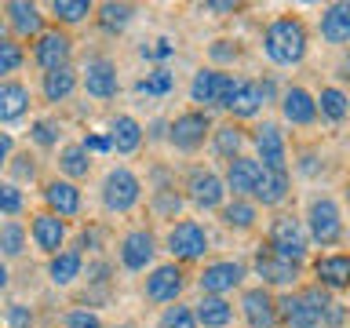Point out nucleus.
Wrapping results in <instances>:
<instances>
[{
	"instance_id": "obj_1",
	"label": "nucleus",
	"mask_w": 350,
	"mask_h": 328,
	"mask_svg": "<svg viewBox=\"0 0 350 328\" xmlns=\"http://www.w3.org/2000/svg\"><path fill=\"white\" fill-rule=\"evenodd\" d=\"M259 48L267 55L270 66L278 70H295V66L306 62L310 55V29L299 15H273L267 26H262Z\"/></svg>"
},
{
	"instance_id": "obj_2",
	"label": "nucleus",
	"mask_w": 350,
	"mask_h": 328,
	"mask_svg": "<svg viewBox=\"0 0 350 328\" xmlns=\"http://www.w3.org/2000/svg\"><path fill=\"white\" fill-rule=\"evenodd\" d=\"M332 299L336 295L314 281L292 292H278V328H321V317Z\"/></svg>"
},
{
	"instance_id": "obj_3",
	"label": "nucleus",
	"mask_w": 350,
	"mask_h": 328,
	"mask_svg": "<svg viewBox=\"0 0 350 328\" xmlns=\"http://www.w3.org/2000/svg\"><path fill=\"white\" fill-rule=\"evenodd\" d=\"M299 223L306 230L310 248H339L347 237V219H343V204L332 193H317L306 201V212L299 215Z\"/></svg>"
},
{
	"instance_id": "obj_4",
	"label": "nucleus",
	"mask_w": 350,
	"mask_h": 328,
	"mask_svg": "<svg viewBox=\"0 0 350 328\" xmlns=\"http://www.w3.org/2000/svg\"><path fill=\"white\" fill-rule=\"evenodd\" d=\"M142 197H146V182L128 164H113L98 182V204L106 215H131L142 204Z\"/></svg>"
},
{
	"instance_id": "obj_5",
	"label": "nucleus",
	"mask_w": 350,
	"mask_h": 328,
	"mask_svg": "<svg viewBox=\"0 0 350 328\" xmlns=\"http://www.w3.org/2000/svg\"><path fill=\"white\" fill-rule=\"evenodd\" d=\"M161 251H168V259L179 262V266L204 262L208 251H212V234L201 219H175L161 237Z\"/></svg>"
},
{
	"instance_id": "obj_6",
	"label": "nucleus",
	"mask_w": 350,
	"mask_h": 328,
	"mask_svg": "<svg viewBox=\"0 0 350 328\" xmlns=\"http://www.w3.org/2000/svg\"><path fill=\"white\" fill-rule=\"evenodd\" d=\"M262 245H267L273 256H281L288 262H299V266L310 262V241H306V230L299 223V215H292V212H273L270 215Z\"/></svg>"
},
{
	"instance_id": "obj_7",
	"label": "nucleus",
	"mask_w": 350,
	"mask_h": 328,
	"mask_svg": "<svg viewBox=\"0 0 350 328\" xmlns=\"http://www.w3.org/2000/svg\"><path fill=\"white\" fill-rule=\"evenodd\" d=\"M234 87H237V77L230 73V70H212V66H201L193 77H190V84H186V95H190V109H201V113L212 117L215 109H223L230 102V95H234Z\"/></svg>"
},
{
	"instance_id": "obj_8",
	"label": "nucleus",
	"mask_w": 350,
	"mask_h": 328,
	"mask_svg": "<svg viewBox=\"0 0 350 328\" xmlns=\"http://www.w3.org/2000/svg\"><path fill=\"white\" fill-rule=\"evenodd\" d=\"M248 273H252V277H259V284H262V288H270V292H292V288H299V284H303L306 266L273 256V251L259 241L256 251H252Z\"/></svg>"
},
{
	"instance_id": "obj_9",
	"label": "nucleus",
	"mask_w": 350,
	"mask_h": 328,
	"mask_svg": "<svg viewBox=\"0 0 350 328\" xmlns=\"http://www.w3.org/2000/svg\"><path fill=\"white\" fill-rule=\"evenodd\" d=\"M190 288V270L179 266V262L164 259V262H153L142 277V299L150 306H172L183 299V292Z\"/></svg>"
},
{
	"instance_id": "obj_10",
	"label": "nucleus",
	"mask_w": 350,
	"mask_h": 328,
	"mask_svg": "<svg viewBox=\"0 0 350 328\" xmlns=\"http://www.w3.org/2000/svg\"><path fill=\"white\" fill-rule=\"evenodd\" d=\"M252 142V157L259 161L262 172H292V150H288V135L278 120H259L256 128L248 131Z\"/></svg>"
},
{
	"instance_id": "obj_11",
	"label": "nucleus",
	"mask_w": 350,
	"mask_h": 328,
	"mask_svg": "<svg viewBox=\"0 0 350 328\" xmlns=\"http://www.w3.org/2000/svg\"><path fill=\"white\" fill-rule=\"evenodd\" d=\"M183 201L193 208V212H219V204L226 201V186H223V175H219L212 164H193L186 168V179H183Z\"/></svg>"
},
{
	"instance_id": "obj_12",
	"label": "nucleus",
	"mask_w": 350,
	"mask_h": 328,
	"mask_svg": "<svg viewBox=\"0 0 350 328\" xmlns=\"http://www.w3.org/2000/svg\"><path fill=\"white\" fill-rule=\"evenodd\" d=\"M215 120L201 113V109H183V113H175L168 120V135H164V142L183 153V157H193V153H201L208 146V131H212Z\"/></svg>"
},
{
	"instance_id": "obj_13",
	"label": "nucleus",
	"mask_w": 350,
	"mask_h": 328,
	"mask_svg": "<svg viewBox=\"0 0 350 328\" xmlns=\"http://www.w3.org/2000/svg\"><path fill=\"white\" fill-rule=\"evenodd\" d=\"M161 256V237L150 226H131L117 241V262L124 273H146Z\"/></svg>"
},
{
	"instance_id": "obj_14",
	"label": "nucleus",
	"mask_w": 350,
	"mask_h": 328,
	"mask_svg": "<svg viewBox=\"0 0 350 328\" xmlns=\"http://www.w3.org/2000/svg\"><path fill=\"white\" fill-rule=\"evenodd\" d=\"M193 281L201 288V295H223V299H230L234 292L245 288L248 262L245 259H204V266L197 270Z\"/></svg>"
},
{
	"instance_id": "obj_15",
	"label": "nucleus",
	"mask_w": 350,
	"mask_h": 328,
	"mask_svg": "<svg viewBox=\"0 0 350 328\" xmlns=\"http://www.w3.org/2000/svg\"><path fill=\"white\" fill-rule=\"evenodd\" d=\"M73 51H77L73 33L59 29V26H48L37 40L29 44L26 62H33L40 73H51V70H62V66H73Z\"/></svg>"
},
{
	"instance_id": "obj_16",
	"label": "nucleus",
	"mask_w": 350,
	"mask_h": 328,
	"mask_svg": "<svg viewBox=\"0 0 350 328\" xmlns=\"http://www.w3.org/2000/svg\"><path fill=\"white\" fill-rule=\"evenodd\" d=\"M77 84L88 98L95 102H109V98L120 95V73H117V62L109 55H92L81 70H77Z\"/></svg>"
},
{
	"instance_id": "obj_17",
	"label": "nucleus",
	"mask_w": 350,
	"mask_h": 328,
	"mask_svg": "<svg viewBox=\"0 0 350 328\" xmlns=\"http://www.w3.org/2000/svg\"><path fill=\"white\" fill-rule=\"evenodd\" d=\"M0 11H4L8 33L18 44H33L44 29H48V15H44V8L33 4V0H8V4H0Z\"/></svg>"
},
{
	"instance_id": "obj_18",
	"label": "nucleus",
	"mask_w": 350,
	"mask_h": 328,
	"mask_svg": "<svg viewBox=\"0 0 350 328\" xmlns=\"http://www.w3.org/2000/svg\"><path fill=\"white\" fill-rule=\"evenodd\" d=\"M40 201H44V212L59 215V219H81L84 212V190L70 179H59V175H51V179L40 182Z\"/></svg>"
},
{
	"instance_id": "obj_19",
	"label": "nucleus",
	"mask_w": 350,
	"mask_h": 328,
	"mask_svg": "<svg viewBox=\"0 0 350 328\" xmlns=\"http://www.w3.org/2000/svg\"><path fill=\"white\" fill-rule=\"evenodd\" d=\"M237 314L248 328H278V292L262 288V284H245Z\"/></svg>"
},
{
	"instance_id": "obj_20",
	"label": "nucleus",
	"mask_w": 350,
	"mask_h": 328,
	"mask_svg": "<svg viewBox=\"0 0 350 328\" xmlns=\"http://www.w3.org/2000/svg\"><path fill=\"white\" fill-rule=\"evenodd\" d=\"M26 234H29V245L37 248L44 259H51L55 251H62V248H66V241H70V223L40 208V212H33V215H29Z\"/></svg>"
},
{
	"instance_id": "obj_21",
	"label": "nucleus",
	"mask_w": 350,
	"mask_h": 328,
	"mask_svg": "<svg viewBox=\"0 0 350 328\" xmlns=\"http://www.w3.org/2000/svg\"><path fill=\"white\" fill-rule=\"evenodd\" d=\"M278 109H281V120L278 124L284 128H314L317 124V106H314V92L303 84H284L281 95H278Z\"/></svg>"
},
{
	"instance_id": "obj_22",
	"label": "nucleus",
	"mask_w": 350,
	"mask_h": 328,
	"mask_svg": "<svg viewBox=\"0 0 350 328\" xmlns=\"http://www.w3.org/2000/svg\"><path fill=\"white\" fill-rule=\"evenodd\" d=\"M103 135L109 142V153H117V157H135L142 150V142H146V124H142L135 113H117V117H109Z\"/></svg>"
},
{
	"instance_id": "obj_23",
	"label": "nucleus",
	"mask_w": 350,
	"mask_h": 328,
	"mask_svg": "<svg viewBox=\"0 0 350 328\" xmlns=\"http://www.w3.org/2000/svg\"><path fill=\"white\" fill-rule=\"evenodd\" d=\"M306 266L314 273V284H321L325 292H332V295L347 292V284H350V256L347 251H321Z\"/></svg>"
},
{
	"instance_id": "obj_24",
	"label": "nucleus",
	"mask_w": 350,
	"mask_h": 328,
	"mask_svg": "<svg viewBox=\"0 0 350 328\" xmlns=\"http://www.w3.org/2000/svg\"><path fill=\"white\" fill-rule=\"evenodd\" d=\"M219 175H223L226 197H248V201H252V190H256V182H259L262 168H259V161L252 157V153H241V157L226 161Z\"/></svg>"
},
{
	"instance_id": "obj_25",
	"label": "nucleus",
	"mask_w": 350,
	"mask_h": 328,
	"mask_svg": "<svg viewBox=\"0 0 350 328\" xmlns=\"http://www.w3.org/2000/svg\"><path fill=\"white\" fill-rule=\"evenodd\" d=\"M208 146H212V153L223 164L234 161L248 150V128L234 124V120H219V124H212V131H208Z\"/></svg>"
},
{
	"instance_id": "obj_26",
	"label": "nucleus",
	"mask_w": 350,
	"mask_h": 328,
	"mask_svg": "<svg viewBox=\"0 0 350 328\" xmlns=\"http://www.w3.org/2000/svg\"><path fill=\"white\" fill-rule=\"evenodd\" d=\"M288 197H292V172H262L256 190H252V204L281 212L288 204Z\"/></svg>"
},
{
	"instance_id": "obj_27",
	"label": "nucleus",
	"mask_w": 350,
	"mask_h": 328,
	"mask_svg": "<svg viewBox=\"0 0 350 328\" xmlns=\"http://www.w3.org/2000/svg\"><path fill=\"white\" fill-rule=\"evenodd\" d=\"M262 109L267 106H262V95H259L256 81H237L230 102L223 106V113H226V120H234V124H248V120L262 117Z\"/></svg>"
},
{
	"instance_id": "obj_28",
	"label": "nucleus",
	"mask_w": 350,
	"mask_h": 328,
	"mask_svg": "<svg viewBox=\"0 0 350 328\" xmlns=\"http://www.w3.org/2000/svg\"><path fill=\"white\" fill-rule=\"evenodd\" d=\"M215 215H219V223H223V230H230V234H252V230L259 226V208L252 204L248 197H226Z\"/></svg>"
},
{
	"instance_id": "obj_29",
	"label": "nucleus",
	"mask_w": 350,
	"mask_h": 328,
	"mask_svg": "<svg viewBox=\"0 0 350 328\" xmlns=\"http://www.w3.org/2000/svg\"><path fill=\"white\" fill-rule=\"evenodd\" d=\"M33 106V92L22 81H0V124H18V120L29 117Z\"/></svg>"
},
{
	"instance_id": "obj_30",
	"label": "nucleus",
	"mask_w": 350,
	"mask_h": 328,
	"mask_svg": "<svg viewBox=\"0 0 350 328\" xmlns=\"http://www.w3.org/2000/svg\"><path fill=\"white\" fill-rule=\"evenodd\" d=\"M92 168H95V161L81 150V142H62V146L55 150V175H59V179H70V182L81 186L88 175H92Z\"/></svg>"
},
{
	"instance_id": "obj_31",
	"label": "nucleus",
	"mask_w": 350,
	"mask_h": 328,
	"mask_svg": "<svg viewBox=\"0 0 350 328\" xmlns=\"http://www.w3.org/2000/svg\"><path fill=\"white\" fill-rule=\"evenodd\" d=\"M314 106H317V120L332 128H343L350 117V95L339 84H321V92H314Z\"/></svg>"
},
{
	"instance_id": "obj_32",
	"label": "nucleus",
	"mask_w": 350,
	"mask_h": 328,
	"mask_svg": "<svg viewBox=\"0 0 350 328\" xmlns=\"http://www.w3.org/2000/svg\"><path fill=\"white\" fill-rule=\"evenodd\" d=\"M317 33L328 48H343L350 40V4L347 0H336V4L321 8V22H317Z\"/></svg>"
},
{
	"instance_id": "obj_33",
	"label": "nucleus",
	"mask_w": 350,
	"mask_h": 328,
	"mask_svg": "<svg viewBox=\"0 0 350 328\" xmlns=\"http://www.w3.org/2000/svg\"><path fill=\"white\" fill-rule=\"evenodd\" d=\"M81 92L77 84V66H62V70H51V73H40V98L48 106H62Z\"/></svg>"
},
{
	"instance_id": "obj_34",
	"label": "nucleus",
	"mask_w": 350,
	"mask_h": 328,
	"mask_svg": "<svg viewBox=\"0 0 350 328\" xmlns=\"http://www.w3.org/2000/svg\"><path fill=\"white\" fill-rule=\"evenodd\" d=\"M193 306V321L197 328H230L234 325V317H237V306L223 299V295H201Z\"/></svg>"
},
{
	"instance_id": "obj_35",
	"label": "nucleus",
	"mask_w": 350,
	"mask_h": 328,
	"mask_svg": "<svg viewBox=\"0 0 350 328\" xmlns=\"http://www.w3.org/2000/svg\"><path fill=\"white\" fill-rule=\"evenodd\" d=\"M84 277V256L77 248H62L48 259V281L55 288H73Z\"/></svg>"
},
{
	"instance_id": "obj_36",
	"label": "nucleus",
	"mask_w": 350,
	"mask_h": 328,
	"mask_svg": "<svg viewBox=\"0 0 350 328\" xmlns=\"http://www.w3.org/2000/svg\"><path fill=\"white\" fill-rule=\"evenodd\" d=\"M92 18L106 37H117V33H124L135 22V4H128V0H103V4H95Z\"/></svg>"
},
{
	"instance_id": "obj_37",
	"label": "nucleus",
	"mask_w": 350,
	"mask_h": 328,
	"mask_svg": "<svg viewBox=\"0 0 350 328\" xmlns=\"http://www.w3.org/2000/svg\"><path fill=\"white\" fill-rule=\"evenodd\" d=\"M44 15L59 29H70V26H81V22H88L95 15V0H51L44 8Z\"/></svg>"
},
{
	"instance_id": "obj_38",
	"label": "nucleus",
	"mask_w": 350,
	"mask_h": 328,
	"mask_svg": "<svg viewBox=\"0 0 350 328\" xmlns=\"http://www.w3.org/2000/svg\"><path fill=\"white\" fill-rule=\"evenodd\" d=\"M26 248H29L26 223H22V219H4V223H0V259L11 266L15 259L26 256Z\"/></svg>"
},
{
	"instance_id": "obj_39",
	"label": "nucleus",
	"mask_w": 350,
	"mask_h": 328,
	"mask_svg": "<svg viewBox=\"0 0 350 328\" xmlns=\"http://www.w3.org/2000/svg\"><path fill=\"white\" fill-rule=\"evenodd\" d=\"M62 120L59 117H33L29 120V146H33V153H48V150H59L62 146Z\"/></svg>"
},
{
	"instance_id": "obj_40",
	"label": "nucleus",
	"mask_w": 350,
	"mask_h": 328,
	"mask_svg": "<svg viewBox=\"0 0 350 328\" xmlns=\"http://www.w3.org/2000/svg\"><path fill=\"white\" fill-rule=\"evenodd\" d=\"M4 179H11L15 186H33V182H40V157L33 153L29 146L26 150H15V157L8 161V168H4Z\"/></svg>"
},
{
	"instance_id": "obj_41",
	"label": "nucleus",
	"mask_w": 350,
	"mask_h": 328,
	"mask_svg": "<svg viewBox=\"0 0 350 328\" xmlns=\"http://www.w3.org/2000/svg\"><path fill=\"white\" fill-rule=\"evenodd\" d=\"M150 212L157 215V219H168V223H175V219H183V190L179 186H161V190H150Z\"/></svg>"
},
{
	"instance_id": "obj_42",
	"label": "nucleus",
	"mask_w": 350,
	"mask_h": 328,
	"mask_svg": "<svg viewBox=\"0 0 350 328\" xmlns=\"http://www.w3.org/2000/svg\"><path fill=\"white\" fill-rule=\"evenodd\" d=\"M22 66H26V44H18L4 26H0V81H11Z\"/></svg>"
},
{
	"instance_id": "obj_43",
	"label": "nucleus",
	"mask_w": 350,
	"mask_h": 328,
	"mask_svg": "<svg viewBox=\"0 0 350 328\" xmlns=\"http://www.w3.org/2000/svg\"><path fill=\"white\" fill-rule=\"evenodd\" d=\"M26 212H29V197H26V190L0 175V219H22Z\"/></svg>"
},
{
	"instance_id": "obj_44",
	"label": "nucleus",
	"mask_w": 350,
	"mask_h": 328,
	"mask_svg": "<svg viewBox=\"0 0 350 328\" xmlns=\"http://www.w3.org/2000/svg\"><path fill=\"white\" fill-rule=\"evenodd\" d=\"M135 92L146 95V98H164V95H172V92H175V73L168 70V66H153V70L135 84Z\"/></svg>"
},
{
	"instance_id": "obj_45",
	"label": "nucleus",
	"mask_w": 350,
	"mask_h": 328,
	"mask_svg": "<svg viewBox=\"0 0 350 328\" xmlns=\"http://www.w3.org/2000/svg\"><path fill=\"white\" fill-rule=\"evenodd\" d=\"M153 328H197L193 321V306L190 303H172V306H161L157 321H153Z\"/></svg>"
},
{
	"instance_id": "obj_46",
	"label": "nucleus",
	"mask_w": 350,
	"mask_h": 328,
	"mask_svg": "<svg viewBox=\"0 0 350 328\" xmlns=\"http://www.w3.org/2000/svg\"><path fill=\"white\" fill-rule=\"evenodd\" d=\"M237 59H241L237 40H230V37H215L212 44H208V66H212V70H226V66H234Z\"/></svg>"
},
{
	"instance_id": "obj_47",
	"label": "nucleus",
	"mask_w": 350,
	"mask_h": 328,
	"mask_svg": "<svg viewBox=\"0 0 350 328\" xmlns=\"http://www.w3.org/2000/svg\"><path fill=\"white\" fill-rule=\"evenodd\" d=\"M0 328H37V310L29 303H18L11 299L0 314Z\"/></svg>"
},
{
	"instance_id": "obj_48",
	"label": "nucleus",
	"mask_w": 350,
	"mask_h": 328,
	"mask_svg": "<svg viewBox=\"0 0 350 328\" xmlns=\"http://www.w3.org/2000/svg\"><path fill=\"white\" fill-rule=\"evenodd\" d=\"M62 328H106V321L95 306H70L62 317Z\"/></svg>"
},
{
	"instance_id": "obj_49",
	"label": "nucleus",
	"mask_w": 350,
	"mask_h": 328,
	"mask_svg": "<svg viewBox=\"0 0 350 328\" xmlns=\"http://www.w3.org/2000/svg\"><path fill=\"white\" fill-rule=\"evenodd\" d=\"M139 55H142L146 62H157V66H164V62H168L172 55H175V40H172V37H157V40L142 44Z\"/></svg>"
},
{
	"instance_id": "obj_50",
	"label": "nucleus",
	"mask_w": 350,
	"mask_h": 328,
	"mask_svg": "<svg viewBox=\"0 0 350 328\" xmlns=\"http://www.w3.org/2000/svg\"><path fill=\"white\" fill-rule=\"evenodd\" d=\"M197 11L215 15V18H226V15H237L241 4H237V0H204V4H197Z\"/></svg>"
},
{
	"instance_id": "obj_51",
	"label": "nucleus",
	"mask_w": 350,
	"mask_h": 328,
	"mask_svg": "<svg viewBox=\"0 0 350 328\" xmlns=\"http://www.w3.org/2000/svg\"><path fill=\"white\" fill-rule=\"evenodd\" d=\"M321 328H347V303L343 299H332V306L321 317Z\"/></svg>"
},
{
	"instance_id": "obj_52",
	"label": "nucleus",
	"mask_w": 350,
	"mask_h": 328,
	"mask_svg": "<svg viewBox=\"0 0 350 328\" xmlns=\"http://www.w3.org/2000/svg\"><path fill=\"white\" fill-rule=\"evenodd\" d=\"M77 142H81V150H84L92 161H95V153H109V142H106L103 131H88V135H84V139H77Z\"/></svg>"
},
{
	"instance_id": "obj_53",
	"label": "nucleus",
	"mask_w": 350,
	"mask_h": 328,
	"mask_svg": "<svg viewBox=\"0 0 350 328\" xmlns=\"http://www.w3.org/2000/svg\"><path fill=\"white\" fill-rule=\"evenodd\" d=\"M256 87H259V95H262V106H278L281 87H278V81H273V77H262V81H256Z\"/></svg>"
},
{
	"instance_id": "obj_54",
	"label": "nucleus",
	"mask_w": 350,
	"mask_h": 328,
	"mask_svg": "<svg viewBox=\"0 0 350 328\" xmlns=\"http://www.w3.org/2000/svg\"><path fill=\"white\" fill-rule=\"evenodd\" d=\"M15 150H18V142H15V135H11V131H0V175H4V168H8V161L15 157Z\"/></svg>"
},
{
	"instance_id": "obj_55",
	"label": "nucleus",
	"mask_w": 350,
	"mask_h": 328,
	"mask_svg": "<svg viewBox=\"0 0 350 328\" xmlns=\"http://www.w3.org/2000/svg\"><path fill=\"white\" fill-rule=\"evenodd\" d=\"M317 161H321L317 153H303V157H299V161H292V164H295V172H299V175H306V179H314V175L321 172V168H317Z\"/></svg>"
},
{
	"instance_id": "obj_56",
	"label": "nucleus",
	"mask_w": 350,
	"mask_h": 328,
	"mask_svg": "<svg viewBox=\"0 0 350 328\" xmlns=\"http://www.w3.org/2000/svg\"><path fill=\"white\" fill-rule=\"evenodd\" d=\"M164 135H168V120H153L150 124V131H146V142H164Z\"/></svg>"
},
{
	"instance_id": "obj_57",
	"label": "nucleus",
	"mask_w": 350,
	"mask_h": 328,
	"mask_svg": "<svg viewBox=\"0 0 350 328\" xmlns=\"http://www.w3.org/2000/svg\"><path fill=\"white\" fill-rule=\"evenodd\" d=\"M8 288H11V266H8L4 259H0V295H4Z\"/></svg>"
}]
</instances>
